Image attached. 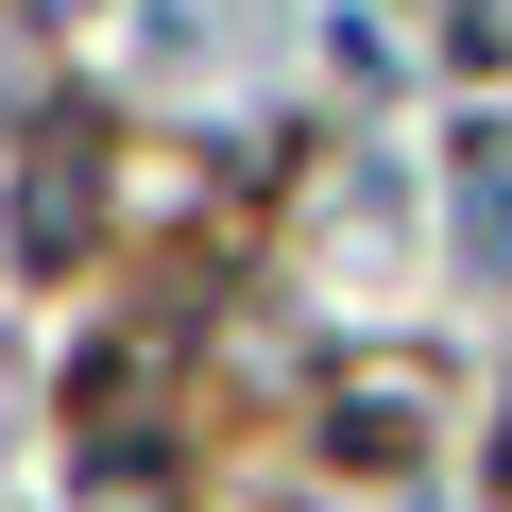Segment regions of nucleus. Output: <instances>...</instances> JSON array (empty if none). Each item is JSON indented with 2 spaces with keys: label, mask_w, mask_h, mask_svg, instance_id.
I'll return each mask as SVG.
<instances>
[{
  "label": "nucleus",
  "mask_w": 512,
  "mask_h": 512,
  "mask_svg": "<svg viewBox=\"0 0 512 512\" xmlns=\"http://www.w3.org/2000/svg\"><path fill=\"white\" fill-rule=\"evenodd\" d=\"M461 239H478V274L512 291V154H478V188H461Z\"/></svg>",
  "instance_id": "f257e3e1"
},
{
  "label": "nucleus",
  "mask_w": 512,
  "mask_h": 512,
  "mask_svg": "<svg viewBox=\"0 0 512 512\" xmlns=\"http://www.w3.org/2000/svg\"><path fill=\"white\" fill-rule=\"evenodd\" d=\"M495 495H512V427H495Z\"/></svg>",
  "instance_id": "f03ea898"
}]
</instances>
